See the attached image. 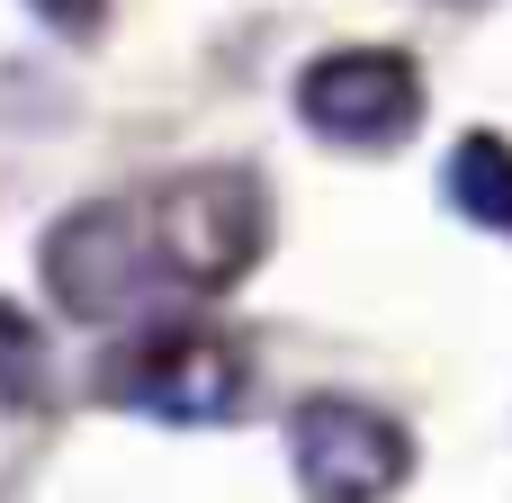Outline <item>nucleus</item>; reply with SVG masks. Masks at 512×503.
<instances>
[{
  "mask_svg": "<svg viewBox=\"0 0 512 503\" xmlns=\"http://www.w3.org/2000/svg\"><path fill=\"white\" fill-rule=\"evenodd\" d=\"M144 216H153L171 288H225L270 243V198L252 171H180L144 198Z\"/></svg>",
  "mask_w": 512,
  "mask_h": 503,
  "instance_id": "nucleus-2",
  "label": "nucleus"
},
{
  "mask_svg": "<svg viewBox=\"0 0 512 503\" xmlns=\"http://www.w3.org/2000/svg\"><path fill=\"white\" fill-rule=\"evenodd\" d=\"M288 468L306 503H387L414 477V441L396 414L360 405V396H306L288 414Z\"/></svg>",
  "mask_w": 512,
  "mask_h": 503,
  "instance_id": "nucleus-4",
  "label": "nucleus"
},
{
  "mask_svg": "<svg viewBox=\"0 0 512 503\" xmlns=\"http://www.w3.org/2000/svg\"><path fill=\"white\" fill-rule=\"evenodd\" d=\"M297 117L342 153H396L423 126V72L396 45H333L297 72Z\"/></svg>",
  "mask_w": 512,
  "mask_h": 503,
  "instance_id": "nucleus-3",
  "label": "nucleus"
},
{
  "mask_svg": "<svg viewBox=\"0 0 512 503\" xmlns=\"http://www.w3.org/2000/svg\"><path fill=\"white\" fill-rule=\"evenodd\" d=\"M108 396L153 423H225L243 405V351L198 324H153L135 351H117Z\"/></svg>",
  "mask_w": 512,
  "mask_h": 503,
  "instance_id": "nucleus-5",
  "label": "nucleus"
},
{
  "mask_svg": "<svg viewBox=\"0 0 512 503\" xmlns=\"http://www.w3.org/2000/svg\"><path fill=\"white\" fill-rule=\"evenodd\" d=\"M441 198H450L468 225L512 234V144H495V135H459V144H450V171H441Z\"/></svg>",
  "mask_w": 512,
  "mask_h": 503,
  "instance_id": "nucleus-6",
  "label": "nucleus"
},
{
  "mask_svg": "<svg viewBox=\"0 0 512 503\" xmlns=\"http://www.w3.org/2000/svg\"><path fill=\"white\" fill-rule=\"evenodd\" d=\"M36 387H45V333L27 306L0 297V405H27Z\"/></svg>",
  "mask_w": 512,
  "mask_h": 503,
  "instance_id": "nucleus-7",
  "label": "nucleus"
},
{
  "mask_svg": "<svg viewBox=\"0 0 512 503\" xmlns=\"http://www.w3.org/2000/svg\"><path fill=\"white\" fill-rule=\"evenodd\" d=\"M45 27H63V36H90L99 18H108V0H27Z\"/></svg>",
  "mask_w": 512,
  "mask_h": 503,
  "instance_id": "nucleus-8",
  "label": "nucleus"
},
{
  "mask_svg": "<svg viewBox=\"0 0 512 503\" xmlns=\"http://www.w3.org/2000/svg\"><path fill=\"white\" fill-rule=\"evenodd\" d=\"M36 270H45L54 306L81 315V324H144V315L162 306V288H171L162 243H153V216L126 207V198L72 207V216L45 234Z\"/></svg>",
  "mask_w": 512,
  "mask_h": 503,
  "instance_id": "nucleus-1",
  "label": "nucleus"
}]
</instances>
